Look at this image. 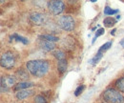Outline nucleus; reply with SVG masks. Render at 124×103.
Instances as JSON below:
<instances>
[{"mask_svg":"<svg viewBox=\"0 0 124 103\" xmlns=\"http://www.w3.org/2000/svg\"><path fill=\"white\" fill-rule=\"evenodd\" d=\"M27 70L35 77H42L49 72L50 64L47 60H30L26 63Z\"/></svg>","mask_w":124,"mask_h":103,"instance_id":"nucleus-1","label":"nucleus"},{"mask_svg":"<svg viewBox=\"0 0 124 103\" xmlns=\"http://www.w3.org/2000/svg\"><path fill=\"white\" fill-rule=\"evenodd\" d=\"M103 99L107 103H124V96L114 88H108L104 91Z\"/></svg>","mask_w":124,"mask_h":103,"instance_id":"nucleus-2","label":"nucleus"},{"mask_svg":"<svg viewBox=\"0 0 124 103\" xmlns=\"http://www.w3.org/2000/svg\"><path fill=\"white\" fill-rule=\"evenodd\" d=\"M57 25L66 32H71L76 27V21L72 15H62L57 19Z\"/></svg>","mask_w":124,"mask_h":103,"instance_id":"nucleus-3","label":"nucleus"},{"mask_svg":"<svg viewBox=\"0 0 124 103\" xmlns=\"http://www.w3.org/2000/svg\"><path fill=\"white\" fill-rule=\"evenodd\" d=\"M0 64L5 69H12L16 65V56L12 52L3 53L0 58Z\"/></svg>","mask_w":124,"mask_h":103,"instance_id":"nucleus-4","label":"nucleus"},{"mask_svg":"<svg viewBox=\"0 0 124 103\" xmlns=\"http://www.w3.org/2000/svg\"><path fill=\"white\" fill-rule=\"evenodd\" d=\"M48 9L53 15H58L63 13L65 9V4L63 1H57V0L50 1L48 2Z\"/></svg>","mask_w":124,"mask_h":103,"instance_id":"nucleus-5","label":"nucleus"},{"mask_svg":"<svg viewBox=\"0 0 124 103\" xmlns=\"http://www.w3.org/2000/svg\"><path fill=\"white\" fill-rule=\"evenodd\" d=\"M13 85H16L15 76L8 75V76H2L1 77V92L2 93L9 92L10 87Z\"/></svg>","mask_w":124,"mask_h":103,"instance_id":"nucleus-6","label":"nucleus"},{"mask_svg":"<svg viewBox=\"0 0 124 103\" xmlns=\"http://www.w3.org/2000/svg\"><path fill=\"white\" fill-rule=\"evenodd\" d=\"M30 21H31L32 24L34 25H37V26H40V25H43L45 24L46 22V16L41 14V13H37V12H33L31 13L30 16Z\"/></svg>","mask_w":124,"mask_h":103,"instance_id":"nucleus-7","label":"nucleus"},{"mask_svg":"<svg viewBox=\"0 0 124 103\" xmlns=\"http://www.w3.org/2000/svg\"><path fill=\"white\" fill-rule=\"evenodd\" d=\"M32 91L30 89H27V90H22V91H19L16 93V98L19 99V100H23L27 97H29L30 95H32Z\"/></svg>","mask_w":124,"mask_h":103,"instance_id":"nucleus-8","label":"nucleus"},{"mask_svg":"<svg viewBox=\"0 0 124 103\" xmlns=\"http://www.w3.org/2000/svg\"><path fill=\"white\" fill-rule=\"evenodd\" d=\"M33 86V83L30 82V81H22V82H19L17 83L16 86H15V90L16 91H22V90H27V89L31 88Z\"/></svg>","mask_w":124,"mask_h":103,"instance_id":"nucleus-9","label":"nucleus"},{"mask_svg":"<svg viewBox=\"0 0 124 103\" xmlns=\"http://www.w3.org/2000/svg\"><path fill=\"white\" fill-rule=\"evenodd\" d=\"M40 47L45 50L47 52H50V51H53L54 48H55V45L54 42H50V41H47V40H41L40 39V42H39Z\"/></svg>","mask_w":124,"mask_h":103,"instance_id":"nucleus-10","label":"nucleus"},{"mask_svg":"<svg viewBox=\"0 0 124 103\" xmlns=\"http://www.w3.org/2000/svg\"><path fill=\"white\" fill-rule=\"evenodd\" d=\"M39 38L41 40H47V41L54 42V43L58 41V37L55 35H53V34H41V35H39Z\"/></svg>","mask_w":124,"mask_h":103,"instance_id":"nucleus-11","label":"nucleus"},{"mask_svg":"<svg viewBox=\"0 0 124 103\" xmlns=\"http://www.w3.org/2000/svg\"><path fill=\"white\" fill-rule=\"evenodd\" d=\"M116 23V19H115V18H113V17H111V16H108V17L104 18V20H103V24H104V26L107 27V28L113 27Z\"/></svg>","mask_w":124,"mask_h":103,"instance_id":"nucleus-12","label":"nucleus"},{"mask_svg":"<svg viewBox=\"0 0 124 103\" xmlns=\"http://www.w3.org/2000/svg\"><path fill=\"white\" fill-rule=\"evenodd\" d=\"M53 54H54V56L57 59L58 61L65 60V58H66V54H65L62 50H56V51H54Z\"/></svg>","mask_w":124,"mask_h":103,"instance_id":"nucleus-13","label":"nucleus"},{"mask_svg":"<svg viewBox=\"0 0 124 103\" xmlns=\"http://www.w3.org/2000/svg\"><path fill=\"white\" fill-rule=\"evenodd\" d=\"M16 76H17L18 78H20V79H23V80L29 78V74L27 73V71L24 70V69H22V68L19 69V70L16 72Z\"/></svg>","mask_w":124,"mask_h":103,"instance_id":"nucleus-14","label":"nucleus"},{"mask_svg":"<svg viewBox=\"0 0 124 103\" xmlns=\"http://www.w3.org/2000/svg\"><path fill=\"white\" fill-rule=\"evenodd\" d=\"M57 69H58V72L60 74H63L66 71V69H67V61H66V59L57 62Z\"/></svg>","mask_w":124,"mask_h":103,"instance_id":"nucleus-15","label":"nucleus"},{"mask_svg":"<svg viewBox=\"0 0 124 103\" xmlns=\"http://www.w3.org/2000/svg\"><path fill=\"white\" fill-rule=\"evenodd\" d=\"M102 56H103V53H100V52H97L96 53V55L93 56V58L90 60V63L92 64V65H96L98 62H99V60L102 58Z\"/></svg>","mask_w":124,"mask_h":103,"instance_id":"nucleus-16","label":"nucleus"},{"mask_svg":"<svg viewBox=\"0 0 124 103\" xmlns=\"http://www.w3.org/2000/svg\"><path fill=\"white\" fill-rule=\"evenodd\" d=\"M11 38H14V39H16L17 41H20V42H22L23 44H28L29 43V40L26 38V37H23V36H21V35H18V34H13L12 36H11Z\"/></svg>","mask_w":124,"mask_h":103,"instance_id":"nucleus-17","label":"nucleus"},{"mask_svg":"<svg viewBox=\"0 0 124 103\" xmlns=\"http://www.w3.org/2000/svg\"><path fill=\"white\" fill-rule=\"evenodd\" d=\"M116 86L119 89L120 92L124 93V76L118 78V79L116 81Z\"/></svg>","mask_w":124,"mask_h":103,"instance_id":"nucleus-18","label":"nucleus"},{"mask_svg":"<svg viewBox=\"0 0 124 103\" xmlns=\"http://www.w3.org/2000/svg\"><path fill=\"white\" fill-rule=\"evenodd\" d=\"M118 13V10H113L109 6H106L104 8V15H114Z\"/></svg>","mask_w":124,"mask_h":103,"instance_id":"nucleus-19","label":"nucleus"},{"mask_svg":"<svg viewBox=\"0 0 124 103\" xmlns=\"http://www.w3.org/2000/svg\"><path fill=\"white\" fill-rule=\"evenodd\" d=\"M112 44H113V42H112V41H108V42L104 43V44L99 48V50H98L97 52H100V53H104V52H106L107 50L110 49V47H112Z\"/></svg>","mask_w":124,"mask_h":103,"instance_id":"nucleus-20","label":"nucleus"},{"mask_svg":"<svg viewBox=\"0 0 124 103\" xmlns=\"http://www.w3.org/2000/svg\"><path fill=\"white\" fill-rule=\"evenodd\" d=\"M104 32H105V30L104 28H99V29L96 31V32H95V34H94V36H93V43H94V41L96 40V38L98 37V36H100V35H102V34H104Z\"/></svg>","mask_w":124,"mask_h":103,"instance_id":"nucleus-21","label":"nucleus"},{"mask_svg":"<svg viewBox=\"0 0 124 103\" xmlns=\"http://www.w3.org/2000/svg\"><path fill=\"white\" fill-rule=\"evenodd\" d=\"M33 103H47V100L45 99L44 96L38 95H35L34 100H33Z\"/></svg>","mask_w":124,"mask_h":103,"instance_id":"nucleus-22","label":"nucleus"},{"mask_svg":"<svg viewBox=\"0 0 124 103\" xmlns=\"http://www.w3.org/2000/svg\"><path fill=\"white\" fill-rule=\"evenodd\" d=\"M84 88H85L84 85H79L78 88L76 89V91H75V95H76V96H78V95L83 92Z\"/></svg>","mask_w":124,"mask_h":103,"instance_id":"nucleus-23","label":"nucleus"},{"mask_svg":"<svg viewBox=\"0 0 124 103\" xmlns=\"http://www.w3.org/2000/svg\"><path fill=\"white\" fill-rule=\"evenodd\" d=\"M119 44L121 45V46H122V47H123V48H124V38H123V39H121V40H120V42H119Z\"/></svg>","mask_w":124,"mask_h":103,"instance_id":"nucleus-24","label":"nucleus"},{"mask_svg":"<svg viewBox=\"0 0 124 103\" xmlns=\"http://www.w3.org/2000/svg\"><path fill=\"white\" fill-rule=\"evenodd\" d=\"M116 29H114V30H113V31L111 32V34H112V35H115V33H116Z\"/></svg>","mask_w":124,"mask_h":103,"instance_id":"nucleus-25","label":"nucleus"},{"mask_svg":"<svg viewBox=\"0 0 124 103\" xmlns=\"http://www.w3.org/2000/svg\"><path fill=\"white\" fill-rule=\"evenodd\" d=\"M116 19H120V15H117L116 16Z\"/></svg>","mask_w":124,"mask_h":103,"instance_id":"nucleus-26","label":"nucleus"}]
</instances>
